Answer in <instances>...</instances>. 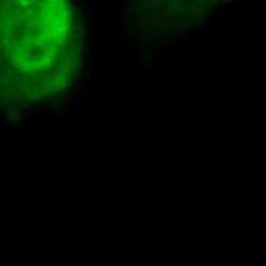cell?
Returning a JSON list of instances; mask_svg holds the SVG:
<instances>
[{"mask_svg":"<svg viewBox=\"0 0 266 266\" xmlns=\"http://www.w3.org/2000/svg\"><path fill=\"white\" fill-rule=\"evenodd\" d=\"M80 32L69 0H0V101L34 104L69 89Z\"/></svg>","mask_w":266,"mask_h":266,"instance_id":"1","label":"cell"}]
</instances>
